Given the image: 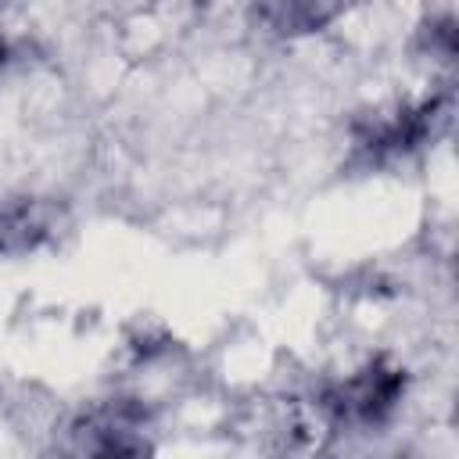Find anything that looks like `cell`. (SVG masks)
Wrapping results in <instances>:
<instances>
[{
    "mask_svg": "<svg viewBox=\"0 0 459 459\" xmlns=\"http://www.w3.org/2000/svg\"><path fill=\"white\" fill-rule=\"evenodd\" d=\"M402 391V377L394 369H384V366H369L362 369L359 377H351L348 384H341L330 398V409L344 420H362V423H373L380 420L394 398Z\"/></svg>",
    "mask_w": 459,
    "mask_h": 459,
    "instance_id": "obj_1",
    "label": "cell"
},
{
    "mask_svg": "<svg viewBox=\"0 0 459 459\" xmlns=\"http://www.w3.org/2000/svg\"><path fill=\"white\" fill-rule=\"evenodd\" d=\"M258 7L276 32L298 36V32H316L330 18H337L344 0H258Z\"/></svg>",
    "mask_w": 459,
    "mask_h": 459,
    "instance_id": "obj_2",
    "label": "cell"
}]
</instances>
